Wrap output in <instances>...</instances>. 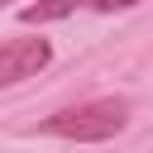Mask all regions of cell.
<instances>
[{"label":"cell","instance_id":"obj_2","mask_svg":"<svg viewBox=\"0 0 153 153\" xmlns=\"http://www.w3.org/2000/svg\"><path fill=\"white\" fill-rule=\"evenodd\" d=\"M48 62H53L48 38H5L0 43V86H19V81L38 76Z\"/></svg>","mask_w":153,"mask_h":153},{"label":"cell","instance_id":"obj_1","mask_svg":"<svg viewBox=\"0 0 153 153\" xmlns=\"http://www.w3.org/2000/svg\"><path fill=\"white\" fill-rule=\"evenodd\" d=\"M129 115H134V105L124 96H100V100H81V105L48 115L38 124V134H53V139H67V143H105V139L129 129Z\"/></svg>","mask_w":153,"mask_h":153},{"label":"cell","instance_id":"obj_4","mask_svg":"<svg viewBox=\"0 0 153 153\" xmlns=\"http://www.w3.org/2000/svg\"><path fill=\"white\" fill-rule=\"evenodd\" d=\"M0 5H5V0H0Z\"/></svg>","mask_w":153,"mask_h":153},{"label":"cell","instance_id":"obj_3","mask_svg":"<svg viewBox=\"0 0 153 153\" xmlns=\"http://www.w3.org/2000/svg\"><path fill=\"white\" fill-rule=\"evenodd\" d=\"M139 0H33L19 10V24H53L67 14H115V10H134Z\"/></svg>","mask_w":153,"mask_h":153}]
</instances>
